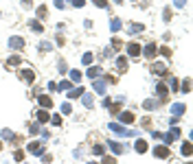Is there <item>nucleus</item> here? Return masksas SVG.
I'll use <instances>...</instances> for the list:
<instances>
[{
	"instance_id": "nucleus-1",
	"label": "nucleus",
	"mask_w": 193,
	"mask_h": 164,
	"mask_svg": "<svg viewBox=\"0 0 193 164\" xmlns=\"http://www.w3.org/2000/svg\"><path fill=\"white\" fill-rule=\"evenodd\" d=\"M154 153H156V157H167L169 155V149H167V147H156Z\"/></svg>"
},
{
	"instance_id": "nucleus-2",
	"label": "nucleus",
	"mask_w": 193,
	"mask_h": 164,
	"mask_svg": "<svg viewBox=\"0 0 193 164\" xmlns=\"http://www.w3.org/2000/svg\"><path fill=\"white\" fill-rule=\"evenodd\" d=\"M127 53L136 57V55H140V46H138V44H129V46H127Z\"/></svg>"
},
{
	"instance_id": "nucleus-3",
	"label": "nucleus",
	"mask_w": 193,
	"mask_h": 164,
	"mask_svg": "<svg viewBox=\"0 0 193 164\" xmlns=\"http://www.w3.org/2000/svg\"><path fill=\"white\" fill-rule=\"evenodd\" d=\"M22 44H24V42H22L20 37H11V39H9V46H11V48H20Z\"/></svg>"
},
{
	"instance_id": "nucleus-4",
	"label": "nucleus",
	"mask_w": 193,
	"mask_h": 164,
	"mask_svg": "<svg viewBox=\"0 0 193 164\" xmlns=\"http://www.w3.org/2000/svg\"><path fill=\"white\" fill-rule=\"evenodd\" d=\"M118 118H121V123H127V125H129V123H132V120H134V116H132V114H129V112H123V114H121V116H118Z\"/></svg>"
},
{
	"instance_id": "nucleus-5",
	"label": "nucleus",
	"mask_w": 193,
	"mask_h": 164,
	"mask_svg": "<svg viewBox=\"0 0 193 164\" xmlns=\"http://www.w3.org/2000/svg\"><path fill=\"white\" fill-rule=\"evenodd\" d=\"M107 147H110L114 153H123V147H121V144H116V142H107Z\"/></svg>"
},
{
	"instance_id": "nucleus-6",
	"label": "nucleus",
	"mask_w": 193,
	"mask_h": 164,
	"mask_svg": "<svg viewBox=\"0 0 193 164\" xmlns=\"http://www.w3.org/2000/svg\"><path fill=\"white\" fill-rule=\"evenodd\" d=\"M112 131H118V134H125V136H132V131H125L123 127H118V125H110Z\"/></svg>"
},
{
	"instance_id": "nucleus-7",
	"label": "nucleus",
	"mask_w": 193,
	"mask_h": 164,
	"mask_svg": "<svg viewBox=\"0 0 193 164\" xmlns=\"http://www.w3.org/2000/svg\"><path fill=\"white\" fill-rule=\"evenodd\" d=\"M145 55H147V57H151V55H156V46H154V44H149V46H147Z\"/></svg>"
},
{
	"instance_id": "nucleus-8",
	"label": "nucleus",
	"mask_w": 193,
	"mask_h": 164,
	"mask_svg": "<svg viewBox=\"0 0 193 164\" xmlns=\"http://www.w3.org/2000/svg\"><path fill=\"white\" fill-rule=\"evenodd\" d=\"M116 64H118V68H121V70H125V68H127V59H125V57H118Z\"/></svg>"
},
{
	"instance_id": "nucleus-9",
	"label": "nucleus",
	"mask_w": 193,
	"mask_h": 164,
	"mask_svg": "<svg viewBox=\"0 0 193 164\" xmlns=\"http://www.w3.org/2000/svg\"><path fill=\"white\" fill-rule=\"evenodd\" d=\"M94 90H96V92H103V90H105L103 81H94Z\"/></svg>"
},
{
	"instance_id": "nucleus-10",
	"label": "nucleus",
	"mask_w": 193,
	"mask_h": 164,
	"mask_svg": "<svg viewBox=\"0 0 193 164\" xmlns=\"http://www.w3.org/2000/svg\"><path fill=\"white\" fill-rule=\"evenodd\" d=\"M145 149H147L145 140H138V142H136V151H145Z\"/></svg>"
},
{
	"instance_id": "nucleus-11",
	"label": "nucleus",
	"mask_w": 193,
	"mask_h": 164,
	"mask_svg": "<svg viewBox=\"0 0 193 164\" xmlns=\"http://www.w3.org/2000/svg\"><path fill=\"white\" fill-rule=\"evenodd\" d=\"M37 120H48V114H46V112H37Z\"/></svg>"
},
{
	"instance_id": "nucleus-12",
	"label": "nucleus",
	"mask_w": 193,
	"mask_h": 164,
	"mask_svg": "<svg viewBox=\"0 0 193 164\" xmlns=\"http://www.w3.org/2000/svg\"><path fill=\"white\" fill-rule=\"evenodd\" d=\"M39 103H42L44 107H50V99L48 97H42V99H39Z\"/></svg>"
},
{
	"instance_id": "nucleus-13",
	"label": "nucleus",
	"mask_w": 193,
	"mask_h": 164,
	"mask_svg": "<svg viewBox=\"0 0 193 164\" xmlns=\"http://www.w3.org/2000/svg\"><path fill=\"white\" fill-rule=\"evenodd\" d=\"M182 153H184V155H189V153H191V144H189V142H184V147H182Z\"/></svg>"
},
{
	"instance_id": "nucleus-14",
	"label": "nucleus",
	"mask_w": 193,
	"mask_h": 164,
	"mask_svg": "<svg viewBox=\"0 0 193 164\" xmlns=\"http://www.w3.org/2000/svg\"><path fill=\"white\" fill-rule=\"evenodd\" d=\"M154 72H164V66L162 64H154Z\"/></svg>"
},
{
	"instance_id": "nucleus-15",
	"label": "nucleus",
	"mask_w": 193,
	"mask_h": 164,
	"mask_svg": "<svg viewBox=\"0 0 193 164\" xmlns=\"http://www.w3.org/2000/svg\"><path fill=\"white\" fill-rule=\"evenodd\" d=\"M83 103H86V105H92V97H90V94H83Z\"/></svg>"
},
{
	"instance_id": "nucleus-16",
	"label": "nucleus",
	"mask_w": 193,
	"mask_h": 164,
	"mask_svg": "<svg viewBox=\"0 0 193 164\" xmlns=\"http://www.w3.org/2000/svg\"><path fill=\"white\" fill-rule=\"evenodd\" d=\"M29 151H33V153H35V151H39V144H35V142H31V144H29Z\"/></svg>"
},
{
	"instance_id": "nucleus-17",
	"label": "nucleus",
	"mask_w": 193,
	"mask_h": 164,
	"mask_svg": "<svg viewBox=\"0 0 193 164\" xmlns=\"http://www.w3.org/2000/svg\"><path fill=\"white\" fill-rule=\"evenodd\" d=\"M31 26H33V31H37V33H39V31H42V26H39V24H37V22H31Z\"/></svg>"
},
{
	"instance_id": "nucleus-18",
	"label": "nucleus",
	"mask_w": 193,
	"mask_h": 164,
	"mask_svg": "<svg viewBox=\"0 0 193 164\" xmlns=\"http://www.w3.org/2000/svg\"><path fill=\"white\" fill-rule=\"evenodd\" d=\"M92 61V55H83V64H90Z\"/></svg>"
}]
</instances>
